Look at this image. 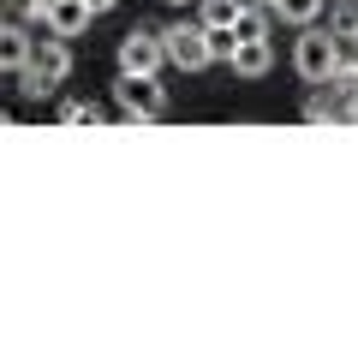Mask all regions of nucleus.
<instances>
[{
  "instance_id": "f257e3e1",
  "label": "nucleus",
  "mask_w": 358,
  "mask_h": 358,
  "mask_svg": "<svg viewBox=\"0 0 358 358\" xmlns=\"http://www.w3.org/2000/svg\"><path fill=\"white\" fill-rule=\"evenodd\" d=\"M162 114H167L162 78L120 72V84H114V120H120V126H150V120H162Z\"/></svg>"
},
{
  "instance_id": "f03ea898",
  "label": "nucleus",
  "mask_w": 358,
  "mask_h": 358,
  "mask_svg": "<svg viewBox=\"0 0 358 358\" xmlns=\"http://www.w3.org/2000/svg\"><path fill=\"white\" fill-rule=\"evenodd\" d=\"M162 54H167V66H179V72H203V66H215V54H209V30L192 24V18L162 24Z\"/></svg>"
},
{
  "instance_id": "7ed1b4c3",
  "label": "nucleus",
  "mask_w": 358,
  "mask_h": 358,
  "mask_svg": "<svg viewBox=\"0 0 358 358\" xmlns=\"http://www.w3.org/2000/svg\"><path fill=\"white\" fill-rule=\"evenodd\" d=\"M334 60H341V42L329 36V24H305L293 42V72L305 78V84H322V78L334 72Z\"/></svg>"
},
{
  "instance_id": "20e7f679",
  "label": "nucleus",
  "mask_w": 358,
  "mask_h": 358,
  "mask_svg": "<svg viewBox=\"0 0 358 358\" xmlns=\"http://www.w3.org/2000/svg\"><path fill=\"white\" fill-rule=\"evenodd\" d=\"M167 54H162V30L155 24H131L120 36V72H143V78H162Z\"/></svg>"
},
{
  "instance_id": "39448f33",
  "label": "nucleus",
  "mask_w": 358,
  "mask_h": 358,
  "mask_svg": "<svg viewBox=\"0 0 358 358\" xmlns=\"http://www.w3.org/2000/svg\"><path fill=\"white\" fill-rule=\"evenodd\" d=\"M18 72L42 78V84H48V90H60L66 78H72V42H66V36H42L36 48H30V60L18 66Z\"/></svg>"
},
{
  "instance_id": "423d86ee",
  "label": "nucleus",
  "mask_w": 358,
  "mask_h": 358,
  "mask_svg": "<svg viewBox=\"0 0 358 358\" xmlns=\"http://www.w3.org/2000/svg\"><path fill=\"white\" fill-rule=\"evenodd\" d=\"M268 66H275L268 36H245V42H233V54H227V72L233 78H268Z\"/></svg>"
},
{
  "instance_id": "0eeeda50",
  "label": "nucleus",
  "mask_w": 358,
  "mask_h": 358,
  "mask_svg": "<svg viewBox=\"0 0 358 358\" xmlns=\"http://www.w3.org/2000/svg\"><path fill=\"white\" fill-rule=\"evenodd\" d=\"M90 18H96V13H90L84 0H54L42 24H48V36H66V42H72V36H84V30H90Z\"/></svg>"
},
{
  "instance_id": "6e6552de",
  "label": "nucleus",
  "mask_w": 358,
  "mask_h": 358,
  "mask_svg": "<svg viewBox=\"0 0 358 358\" xmlns=\"http://www.w3.org/2000/svg\"><path fill=\"white\" fill-rule=\"evenodd\" d=\"M30 48H36V36H30L24 24H6V18H0V72H18V66L30 60Z\"/></svg>"
},
{
  "instance_id": "1a4fd4ad",
  "label": "nucleus",
  "mask_w": 358,
  "mask_h": 358,
  "mask_svg": "<svg viewBox=\"0 0 358 358\" xmlns=\"http://www.w3.org/2000/svg\"><path fill=\"white\" fill-rule=\"evenodd\" d=\"M322 90H329V96H334L341 108L358 96V54H352V48H341V60H334V72L322 78Z\"/></svg>"
},
{
  "instance_id": "9d476101",
  "label": "nucleus",
  "mask_w": 358,
  "mask_h": 358,
  "mask_svg": "<svg viewBox=\"0 0 358 358\" xmlns=\"http://www.w3.org/2000/svg\"><path fill=\"white\" fill-rule=\"evenodd\" d=\"M239 13H245V0H197V24L203 30H233Z\"/></svg>"
},
{
  "instance_id": "9b49d317",
  "label": "nucleus",
  "mask_w": 358,
  "mask_h": 358,
  "mask_svg": "<svg viewBox=\"0 0 358 358\" xmlns=\"http://www.w3.org/2000/svg\"><path fill=\"white\" fill-rule=\"evenodd\" d=\"M268 13L281 18V24H293V30H305V24H317L322 18V0H275Z\"/></svg>"
},
{
  "instance_id": "f8f14e48",
  "label": "nucleus",
  "mask_w": 358,
  "mask_h": 358,
  "mask_svg": "<svg viewBox=\"0 0 358 358\" xmlns=\"http://www.w3.org/2000/svg\"><path fill=\"white\" fill-rule=\"evenodd\" d=\"M60 126H114L102 102H60Z\"/></svg>"
},
{
  "instance_id": "ddd939ff",
  "label": "nucleus",
  "mask_w": 358,
  "mask_h": 358,
  "mask_svg": "<svg viewBox=\"0 0 358 358\" xmlns=\"http://www.w3.org/2000/svg\"><path fill=\"white\" fill-rule=\"evenodd\" d=\"M299 114H305V126H341V120H346V108H341V102H329V96H310V102L299 108Z\"/></svg>"
},
{
  "instance_id": "4468645a",
  "label": "nucleus",
  "mask_w": 358,
  "mask_h": 358,
  "mask_svg": "<svg viewBox=\"0 0 358 358\" xmlns=\"http://www.w3.org/2000/svg\"><path fill=\"white\" fill-rule=\"evenodd\" d=\"M48 6H54V0H18V13H24L30 24H42V18H48Z\"/></svg>"
},
{
  "instance_id": "2eb2a0df",
  "label": "nucleus",
  "mask_w": 358,
  "mask_h": 358,
  "mask_svg": "<svg viewBox=\"0 0 358 358\" xmlns=\"http://www.w3.org/2000/svg\"><path fill=\"white\" fill-rule=\"evenodd\" d=\"M84 6H90V13H96V18H102V13H114L120 0H84Z\"/></svg>"
},
{
  "instance_id": "dca6fc26",
  "label": "nucleus",
  "mask_w": 358,
  "mask_h": 358,
  "mask_svg": "<svg viewBox=\"0 0 358 358\" xmlns=\"http://www.w3.org/2000/svg\"><path fill=\"white\" fill-rule=\"evenodd\" d=\"M346 120H358V96H352V102H346Z\"/></svg>"
},
{
  "instance_id": "f3484780",
  "label": "nucleus",
  "mask_w": 358,
  "mask_h": 358,
  "mask_svg": "<svg viewBox=\"0 0 358 358\" xmlns=\"http://www.w3.org/2000/svg\"><path fill=\"white\" fill-rule=\"evenodd\" d=\"M341 48H352V54H358V30H352V36H346V42H341Z\"/></svg>"
},
{
  "instance_id": "a211bd4d",
  "label": "nucleus",
  "mask_w": 358,
  "mask_h": 358,
  "mask_svg": "<svg viewBox=\"0 0 358 358\" xmlns=\"http://www.w3.org/2000/svg\"><path fill=\"white\" fill-rule=\"evenodd\" d=\"M0 126H13V114H6V108H0Z\"/></svg>"
},
{
  "instance_id": "6ab92c4d",
  "label": "nucleus",
  "mask_w": 358,
  "mask_h": 358,
  "mask_svg": "<svg viewBox=\"0 0 358 358\" xmlns=\"http://www.w3.org/2000/svg\"><path fill=\"white\" fill-rule=\"evenodd\" d=\"M167 6H192V0H167Z\"/></svg>"
},
{
  "instance_id": "aec40b11",
  "label": "nucleus",
  "mask_w": 358,
  "mask_h": 358,
  "mask_svg": "<svg viewBox=\"0 0 358 358\" xmlns=\"http://www.w3.org/2000/svg\"><path fill=\"white\" fill-rule=\"evenodd\" d=\"M251 6H275V0H251Z\"/></svg>"
},
{
  "instance_id": "412c9836",
  "label": "nucleus",
  "mask_w": 358,
  "mask_h": 358,
  "mask_svg": "<svg viewBox=\"0 0 358 358\" xmlns=\"http://www.w3.org/2000/svg\"><path fill=\"white\" fill-rule=\"evenodd\" d=\"M0 18H6V0H0Z\"/></svg>"
}]
</instances>
